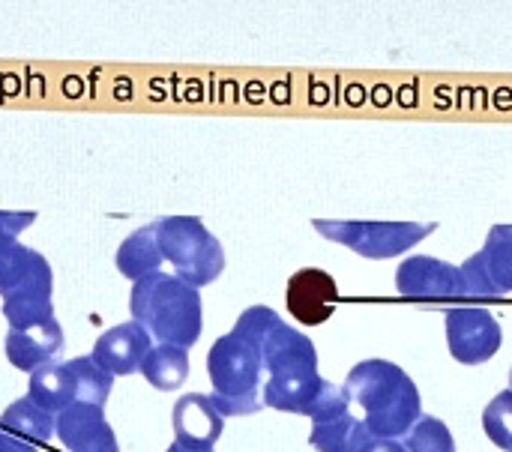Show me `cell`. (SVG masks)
I'll use <instances>...</instances> for the list:
<instances>
[{"instance_id":"21","label":"cell","mask_w":512,"mask_h":452,"mask_svg":"<svg viewBox=\"0 0 512 452\" xmlns=\"http://www.w3.org/2000/svg\"><path fill=\"white\" fill-rule=\"evenodd\" d=\"M402 447L405 452H456V441L447 423L438 417H420L417 426L405 435Z\"/></svg>"},{"instance_id":"10","label":"cell","mask_w":512,"mask_h":452,"mask_svg":"<svg viewBox=\"0 0 512 452\" xmlns=\"http://www.w3.org/2000/svg\"><path fill=\"white\" fill-rule=\"evenodd\" d=\"M150 348H153L150 333H147L141 324L126 321V324H117V327L105 330V333L96 339L90 357H93L105 372H111L114 378H126V375L141 372V363L147 360Z\"/></svg>"},{"instance_id":"27","label":"cell","mask_w":512,"mask_h":452,"mask_svg":"<svg viewBox=\"0 0 512 452\" xmlns=\"http://www.w3.org/2000/svg\"><path fill=\"white\" fill-rule=\"evenodd\" d=\"M510 390H512V369H510Z\"/></svg>"},{"instance_id":"20","label":"cell","mask_w":512,"mask_h":452,"mask_svg":"<svg viewBox=\"0 0 512 452\" xmlns=\"http://www.w3.org/2000/svg\"><path fill=\"white\" fill-rule=\"evenodd\" d=\"M69 369H72V378H75L78 402L105 408V402L111 396V387H114V375L105 372L93 357H75V360H69Z\"/></svg>"},{"instance_id":"1","label":"cell","mask_w":512,"mask_h":452,"mask_svg":"<svg viewBox=\"0 0 512 452\" xmlns=\"http://www.w3.org/2000/svg\"><path fill=\"white\" fill-rule=\"evenodd\" d=\"M351 405L375 438H405L423 417V399L414 378L390 360H363L345 381Z\"/></svg>"},{"instance_id":"26","label":"cell","mask_w":512,"mask_h":452,"mask_svg":"<svg viewBox=\"0 0 512 452\" xmlns=\"http://www.w3.org/2000/svg\"><path fill=\"white\" fill-rule=\"evenodd\" d=\"M165 452H213L210 447H192V444H180V441H174L171 447Z\"/></svg>"},{"instance_id":"13","label":"cell","mask_w":512,"mask_h":452,"mask_svg":"<svg viewBox=\"0 0 512 452\" xmlns=\"http://www.w3.org/2000/svg\"><path fill=\"white\" fill-rule=\"evenodd\" d=\"M171 423H174V435L180 444L210 447V450L222 438V429H225V417L219 414L213 399L204 393L180 396L171 411Z\"/></svg>"},{"instance_id":"24","label":"cell","mask_w":512,"mask_h":452,"mask_svg":"<svg viewBox=\"0 0 512 452\" xmlns=\"http://www.w3.org/2000/svg\"><path fill=\"white\" fill-rule=\"evenodd\" d=\"M39 447L36 444H27V441H21V438H15V435H9V432H3L0 429V452H36Z\"/></svg>"},{"instance_id":"15","label":"cell","mask_w":512,"mask_h":452,"mask_svg":"<svg viewBox=\"0 0 512 452\" xmlns=\"http://www.w3.org/2000/svg\"><path fill=\"white\" fill-rule=\"evenodd\" d=\"M114 264L120 270V276H126L132 285L159 273V267L165 264L162 258V249H159V240H156V228L153 222L132 231L120 246H117V255H114Z\"/></svg>"},{"instance_id":"5","label":"cell","mask_w":512,"mask_h":452,"mask_svg":"<svg viewBox=\"0 0 512 452\" xmlns=\"http://www.w3.org/2000/svg\"><path fill=\"white\" fill-rule=\"evenodd\" d=\"M312 225L330 243L345 246L369 261H387L405 255L438 228L435 222H363V219H315Z\"/></svg>"},{"instance_id":"7","label":"cell","mask_w":512,"mask_h":452,"mask_svg":"<svg viewBox=\"0 0 512 452\" xmlns=\"http://www.w3.org/2000/svg\"><path fill=\"white\" fill-rule=\"evenodd\" d=\"M396 291L405 300H417V303H450V300L471 297L462 267L432 255L405 258L396 270Z\"/></svg>"},{"instance_id":"3","label":"cell","mask_w":512,"mask_h":452,"mask_svg":"<svg viewBox=\"0 0 512 452\" xmlns=\"http://www.w3.org/2000/svg\"><path fill=\"white\" fill-rule=\"evenodd\" d=\"M207 375L213 384V405L222 417H249L261 411V348L240 333H225L207 354Z\"/></svg>"},{"instance_id":"25","label":"cell","mask_w":512,"mask_h":452,"mask_svg":"<svg viewBox=\"0 0 512 452\" xmlns=\"http://www.w3.org/2000/svg\"><path fill=\"white\" fill-rule=\"evenodd\" d=\"M360 452H405V447L393 438H369V444Z\"/></svg>"},{"instance_id":"9","label":"cell","mask_w":512,"mask_h":452,"mask_svg":"<svg viewBox=\"0 0 512 452\" xmlns=\"http://www.w3.org/2000/svg\"><path fill=\"white\" fill-rule=\"evenodd\" d=\"M54 438L66 452H120L117 435L105 420L102 408L75 402L57 414Z\"/></svg>"},{"instance_id":"22","label":"cell","mask_w":512,"mask_h":452,"mask_svg":"<svg viewBox=\"0 0 512 452\" xmlns=\"http://www.w3.org/2000/svg\"><path fill=\"white\" fill-rule=\"evenodd\" d=\"M483 429L489 435V441L501 450L512 452V390L498 393L486 411H483Z\"/></svg>"},{"instance_id":"16","label":"cell","mask_w":512,"mask_h":452,"mask_svg":"<svg viewBox=\"0 0 512 452\" xmlns=\"http://www.w3.org/2000/svg\"><path fill=\"white\" fill-rule=\"evenodd\" d=\"M477 261L495 300L512 294V225H495L489 231L486 246L477 252Z\"/></svg>"},{"instance_id":"14","label":"cell","mask_w":512,"mask_h":452,"mask_svg":"<svg viewBox=\"0 0 512 452\" xmlns=\"http://www.w3.org/2000/svg\"><path fill=\"white\" fill-rule=\"evenodd\" d=\"M27 399L33 405H39L48 414H60L69 405L78 402V390H75V378L69 363H45L36 372H30V387H27Z\"/></svg>"},{"instance_id":"8","label":"cell","mask_w":512,"mask_h":452,"mask_svg":"<svg viewBox=\"0 0 512 452\" xmlns=\"http://www.w3.org/2000/svg\"><path fill=\"white\" fill-rule=\"evenodd\" d=\"M447 345L453 360L465 366H483L501 351L504 333L489 309L459 306L447 312Z\"/></svg>"},{"instance_id":"12","label":"cell","mask_w":512,"mask_h":452,"mask_svg":"<svg viewBox=\"0 0 512 452\" xmlns=\"http://www.w3.org/2000/svg\"><path fill=\"white\" fill-rule=\"evenodd\" d=\"M6 360L18 372H36L45 363H54L63 351V330L51 318L45 324H33L24 330H9L6 333Z\"/></svg>"},{"instance_id":"18","label":"cell","mask_w":512,"mask_h":452,"mask_svg":"<svg viewBox=\"0 0 512 452\" xmlns=\"http://www.w3.org/2000/svg\"><path fill=\"white\" fill-rule=\"evenodd\" d=\"M141 375L153 390L171 393L180 390L189 378V354L177 345H153L147 360L141 363Z\"/></svg>"},{"instance_id":"6","label":"cell","mask_w":512,"mask_h":452,"mask_svg":"<svg viewBox=\"0 0 512 452\" xmlns=\"http://www.w3.org/2000/svg\"><path fill=\"white\" fill-rule=\"evenodd\" d=\"M36 222V213L0 210V300L24 294H51L54 273L45 255L18 240Z\"/></svg>"},{"instance_id":"2","label":"cell","mask_w":512,"mask_h":452,"mask_svg":"<svg viewBox=\"0 0 512 452\" xmlns=\"http://www.w3.org/2000/svg\"><path fill=\"white\" fill-rule=\"evenodd\" d=\"M129 312L132 321L141 324L159 345H177L189 351L204 330V306L198 288L162 270L132 285Z\"/></svg>"},{"instance_id":"11","label":"cell","mask_w":512,"mask_h":452,"mask_svg":"<svg viewBox=\"0 0 512 452\" xmlns=\"http://www.w3.org/2000/svg\"><path fill=\"white\" fill-rule=\"evenodd\" d=\"M285 300H288V312L300 324L315 327V324H324L333 315V309L339 303V288H336L330 273L306 267V270H300V273H294L288 279Z\"/></svg>"},{"instance_id":"19","label":"cell","mask_w":512,"mask_h":452,"mask_svg":"<svg viewBox=\"0 0 512 452\" xmlns=\"http://www.w3.org/2000/svg\"><path fill=\"white\" fill-rule=\"evenodd\" d=\"M369 438H375L369 432V426L351 414L330 420V423H312V435L309 444L318 452H360Z\"/></svg>"},{"instance_id":"4","label":"cell","mask_w":512,"mask_h":452,"mask_svg":"<svg viewBox=\"0 0 512 452\" xmlns=\"http://www.w3.org/2000/svg\"><path fill=\"white\" fill-rule=\"evenodd\" d=\"M162 258L171 264L174 276L192 288L216 282L225 270L222 243L207 231L198 216H162L153 222Z\"/></svg>"},{"instance_id":"17","label":"cell","mask_w":512,"mask_h":452,"mask_svg":"<svg viewBox=\"0 0 512 452\" xmlns=\"http://www.w3.org/2000/svg\"><path fill=\"white\" fill-rule=\"evenodd\" d=\"M54 426H57V417L42 411L39 405H33L27 396L12 402L3 417H0V429L27 441V444H36V447H45L51 438H54Z\"/></svg>"},{"instance_id":"23","label":"cell","mask_w":512,"mask_h":452,"mask_svg":"<svg viewBox=\"0 0 512 452\" xmlns=\"http://www.w3.org/2000/svg\"><path fill=\"white\" fill-rule=\"evenodd\" d=\"M345 414H351L348 390L327 381L324 390H321V396H318V402H315L312 411H309L312 423H330V420H339V417H345Z\"/></svg>"}]
</instances>
